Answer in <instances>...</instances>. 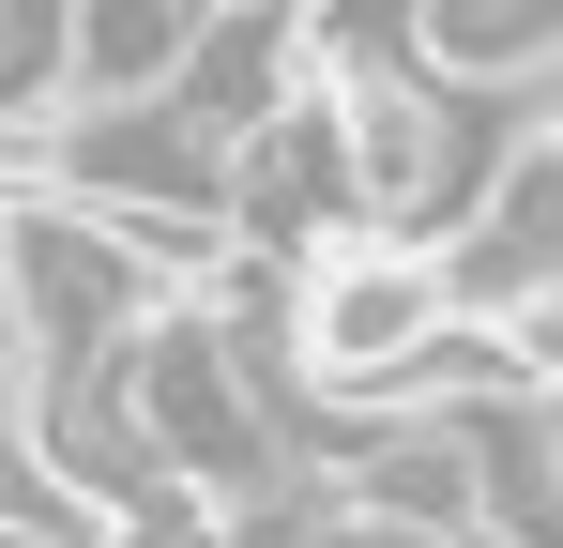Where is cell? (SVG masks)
Returning <instances> with one entry per match:
<instances>
[{
	"label": "cell",
	"mask_w": 563,
	"mask_h": 548,
	"mask_svg": "<svg viewBox=\"0 0 563 548\" xmlns=\"http://www.w3.org/2000/svg\"><path fill=\"white\" fill-rule=\"evenodd\" d=\"M92 381H107L122 442L153 457V472H184L213 503H275L289 487V396L244 365V336L213 320V289H153L92 351Z\"/></svg>",
	"instance_id": "6da1fadb"
},
{
	"label": "cell",
	"mask_w": 563,
	"mask_h": 548,
	"mask_svg": "<svg viewBox=\"0 0 563 548\" xmlns=\"http://www.w3.org/2000/svg\"><path fill=\"white\" fill-rule=\"evenodd\" d=\"M31 396V336H15V305H0V412Z\"/></svg>",
	"instance_id": "9c48e42d"
},
{
	"label": "cell",
	"mask_w": 563,
	"mask_h": 548,
	"mask_svg": "<svg viewBox=\"0 0 563 548\" xmlns=\"http://www.w3.org/2000/svg\"><path fill=\"white\" fill-rule=\"evenodd\" d=\"M457 442H472V548H563V412H549V381L457 396Z\"/></svg>",
	"instance_id": "5b68a950"
},
{
	"label": "cell",
	"mask_w": 563,
	"mask_h": 548,
	"mask_svg": "<svg viewBox=\"0 0 563 548\" xmlns=\"http://www.w3.org/2000/svg\"><path fill=\"white\" fill-rule=\"evenodd\" d=\"M396 46L457 91H549L563 0H396Z\"/></svg>",
	"instance_id": "8992f818"
},
{
	"label": "cell",
	"mask_w": 563,
	"mask_h": 548,
	"mask_svg": "<svg viewBox=\"0 0 563 548\" xmlns=\"http://www.w3.org/2000/svg\"><path fill=\"white\" fill-rule=\"evenodd\" d=\"M213 0H62V107H122V91H168Z\"/></svg>",
	"instance_id": "52a82bcc"
},
{
	"label": "cell",
	"mask_w": 563,
	"mask_h": 548,
	"mask_svg": "<svg viewBox=\"0 0 563 548\" xmlns=\"http://www.w3.org/2000/svg\"><path fill=\"white\" fill-rule=\"evenodd\" d=\"M289 518H305V548H442V534H396V518H366V503L305 487V472H289Z\"/></svg>",
	"instance_id": "ba28073f"
},
{
	"label": "cell",
	"mask_w": 563,
	"mask_h": 548,
	"mask_svg": "<svg viewBox=\"0 0 563 548\" xmlns=\"http://www.w3.org/2000/svg\"><path fill=\"white\" fill-rule=\"evenodd\" d=\"M0 305H15V336L31 365H92L137 305H153V260L122 244V213L77 198V183H0Z\"/></svg>",
	"instance_id": "7a4b0ae2"
},
{
	"label": "cell",
	"mask_w": 563,
	"mask_h": 548,
	"mask_svg": "<svg viewBox=\"0 0 563 548\" xmlns=\"http://www.w3.org/2000/svg\"><path fill=\"white\" fill-rule=\"evenodd\" d=\"M427 320H442V260L396 244V229H320V244L289 260V381H305V396L380 381Z\"/></svg>",
	"instance_id": "3957f363"
},
{
	"label": "cell",
	"mask_w": 563,
	"mask_h": 548,
	"mask_svg": "<svg viewBox=\"0 0 563 548\" xmlns=\"http://www.w3.org/2000/svg\"><path fill=\"white\" fill-rule=\"evenodd\" d=\"M320 229H351V153H335V107H320V77H289L275 107L229 138V244L305 260Z\"/></svg>",
	"instance_id": "277c9868"
}]
</instances>
